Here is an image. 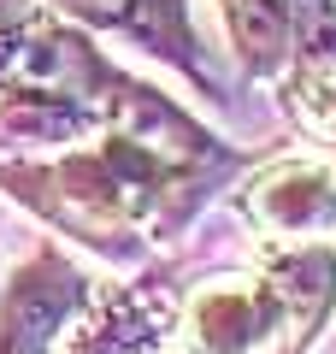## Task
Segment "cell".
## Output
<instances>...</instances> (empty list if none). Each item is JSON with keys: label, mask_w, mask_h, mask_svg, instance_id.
I'll list each match as a JSON object with an SVG mask.
<instances>
[{"label": "cell", "mask_w": 336, "mask_h": 354, "mask_svg": "<svg viewBox=\"0 0 336 354\" xmlns=\"http://www.w3.org/2000/svg\"><path fill=\"white\" fill-rule=\"evenodd\" d=\"M30 12H36V0H0V48L30 24Z\"/></svg>", "instance_id": "cell-8"}, {"label": "cell", "mask_w": 336, "mask_h": 354, "mask_svg": "<svg viewBox=\"0 0 336 354\" xmlns=\"http://www.w3.org/2000/svg\"><path fill=\"white\" fill-rule=\"evenodd\" d=\"M336 301V254L324 242H301L272 254L265 278L200 290L183 313V342L195 354H254L283 348L307 354Z\"/></svg>", "instance_id": "cell-2"}, {"label": "cell", "mask_w": 336, "mask_h": 354, "mask_svg": "<svg viewBox=\"0 0 336 354\" xmlns=\"http://www.w3.org/2000/svg\"><path fill=\"white\" fill-rule=\"evenodd\" d=\"M36 6H48L53 18L88 30V36H118L130 48H142L148 59L171 65L207 101H218V106L230 101L224 77H218V59L207 53V36H200L195 0H36Z\"/></svg>", "instance_id": "cell-3"}, {"label": "cell", "mask_w": 336, "mask_h": 354, "mask_svg": "<svg viewBox=\"0 0 336 354\" xmlns=\"http://www.w3.org/2000/svg\"><path fill=\"white\" fill-rule=\"evenodd\" d=\"M171 325H177V290L142 278L106 301H88L83 319L65 330L59 354H153Z\"/></svg>", "instance_id": "cell-5"}, {"label": "cell", "mask_w": 336, "mask_h": 354, "mask_svg": "<svg viewBox=\"0 0 336 354\" xmlns=\"http://www.w3.org/2000/svg\"><path fill=\"white\" fill-rule=\"evenodd\" d=\"M230 171H242V153L183 113L171 124L100 130L36 160H0V189L100 260L136 266L177 236Z\"/></svg>", "instance_id": "cell-1"}, {"label": "cell", "mask_w": 336, "mask_h": 354, "mask_svg": "<svg viewBox=\"0 0 336 354\" xmlns=\"http://www.w3.org/2000/svg\"><path fill=\"white\" fill-rule=\"evenodd\" d=\"M218 18L230 30L242 71L248 77H283L295 48V0H218Z\"/></svg>", "instance_id": "cell-7"}, {"label": "cell", "mask_w": 336, "mask_h": 354, "mask_svg": "<svg viewBox=\"0 0 336 354\" xmlns=\"http://www.w3.org/2000/svg\"><path fill=\"white\" fill-rule=\"evenodd\" d=\"M95 301L88 272L59 248L41 242L0 278V354H59L65 330Z\"/></svg>", "instance_id": "cell-4"}, {"label": "cell", "mask_w": 336, "mask_h": 354, "mask_svg": "<svg viewBox=\"0 0 336 354\" xmlns=\"http://www.w3.org/2000/svg\"><path fill=\"white\" fill-rule=\"evenodd\" d=\"M248 218H260L272 236H312L336 225V171L319 160H272L248 177L242 195Z\"/></svg>", "instance_id": "cell-6"}]
</instances>
